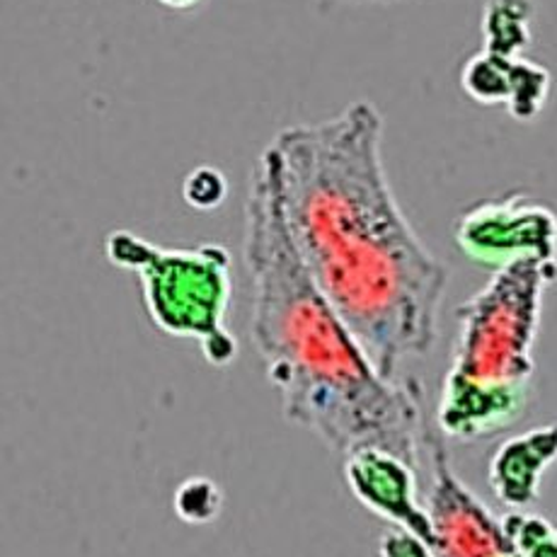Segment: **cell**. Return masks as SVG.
<instances>
[{"instance_id": "9a60e30c", "label": "cell", "mask_w": 557, "mask_h": 557, "mask_svg": "<svg viewBox=\"0 0 557 557\" xmlns=\"http://www.w3.org/2000/svg\"><path fill=\"white\" fill-rule=\"evenodd\" d=\"M156 3L165 5V8H170V10H189V8L199 5L201 0H156Z\"/></svg>"}, {"instance_id": "30bf717a", "label": "cell", "mask_w": 557, "mask_h": 557, "mask_svg": "<svg viewBox=\"0 0 557 557\" xmlns=\"http://www.w3.org/2000/svg\"><path fill=\"white\" fill-rule=\"evenodd\" d=\"M531 0H487L482 15L485 51L499 57H521L531 45Z\"/></svg>"}, {"instance_id": "6da1fadb", "label": "cell", "mask_w": 557, "mask_h": 557, "mask_svg": "<svg viewBox=\"0 0 557 557\" xmlns=\"http://www.w3.org/2000/svg\"><path fill=\"white\" fill-rule=\"evenodd\" d=\"M383 128L379 107L355 100L323 122L284 126L270 146L308 272L383 376L403 379L436 345L448 272L395 199Z\"/></svg>"}, {"instance_id": "7a4b0ae2", "label": "cell", "mask_w": 557, "mask_h": 557, "mask_svg": "<svg viewBox=\"0 0 557 557\" xmlns=\"http://www.w3.org/2000/svg\"><path fill=\"white\" fill-rule=\"evenodd\" d=\"M243 257L252 286L250 337L286 420L342 458L376 446L420 468L430 434L422 383L383 376L308 272L286 221L272 146L250 177Z\"/></svg>"}, {"instance_id": "277c9868", "label": "cell", "mask_w": 557, "mask_h": 557, "mask_svg": "<svg viewBox=\"0 0 557 557\" xmlns=\"http://www.w3.org/2000/svg\"><path fill=\"white\" fill-rule=\"evenodd\" d=\"M557 282V262L519 260L456 310L458 337L446 383L473 388L531 391L543 304Z\"/></svg>"}, {"instance_id": "5b68a950", "label": "cell", "mask_w": 557, "mask_h": 557, "mask_svg": "<svg viewBox=\"0 0 557 557\" xmlns=\"http://www.w3.org/2000/svg\"><path fill=\"white\" fill-rule=\"evenodd\" d=\"M456 245L468 260L502 270L519 260L557 262V213L529 195L478 201L456 221Z\"/></svg>"}, {"instance_id": "ba28073f", "label": "cell", "mask_w": 557, "mask_h": 557, "mask_svg": "<svg viewBox=\"0 0 557 557\" xmlns=\"http://www.w3.org/2000/svg\"><path fill=\"white\" fill-rule=\"evenodd\" d=\"M460 85L473 100L507 104L513 120L531 122L548 102L553 76L548 69L523 57H499L482 49L463 66Z\"/></svg>"}, {"instance_id": "8992f818", "label": "cell", "mask_w": 557, "mask_h": 557, "mask_svg": "<svg viewBox=\"0 0 557 557\" xmlns=\"http://www.w3.org/2000/svg\"><path fill=\"white\" fill-rule=\"evenodd\" d=\"M432 463V485L426 511L432 519L434 557H502L513 553L505 517H495L448 460L446 446L436 434H426Z\"/></svg>"}, {"instance_id": "7c38bea8", "label": "cell", "mask_w": 557, "mask_h": 557, "mask_svg": "<svg viewBox=\"0 0 557 557\" xmlns=\"http://www.w3.org/2000/svg\"><path fill=\"white\" fill-rule=\"evenodd\" d=\"M221 492L211 480L191 478L175 492V511L187 523H209L219 517Z\"/></svg>"}, {"instance_id": "3957f363", "label": "cell", "mask_w": 557, "mask_h": 557, "mask_svg": "<svg viewBox=\"0 0 557 557\" xmlns=\"http://www.w3.org/2000/svg\"><path fill=\"white\" fill-rule=\"evenodd\" d=\"M104 257L138 278L146 313L160 332L197 342L213 369L231 367L238 357V339L226 325L231 252L221 243L165 248L120 228L104 238Z\"/></svg>"}, {"instance_id": "8fae6325", "label": "cell", "mask_w": 557, "mask_h": 557, "mask_svg": "<svg viewBox=\"0 0 557 557\" xmlns=\"http://www.w3.org/2000/svg\"><path fill=\"white\" fill-rule=\"evenodd\" d=\"M505 527L521 557H557V523L533 511H509Z\"/></svg>"}, {"instance_id": "9c48e42d", "label": "cell", "mask_w": 557, "mask_h": 557, "mask_svg": "<svg viewBox=\"0 0 557 557\" xmlns=\"http://www.w3.org/2000/svg\"><path fill=\"white\" fill-rule=\"evenodd\" d=\"M557 463V422L513 434L497 446L487 466L492 495L509 511H527L541 497V485Z\"/></svg>"}, {"instance_id": "5bb4252c", "label": "cell", "mask_w": 557, "mask_h": 557, "mask_svg": "<svg viewBox=\"0 0 557 557\" xmlns=\"http://www.w3.org/2000/svg\"><path fill=\"white\" fill-rule=\"evenodd\" d=\"M379 557H434V550L417 535L391 529L381 535Z\"/></svg>"}, {"instance_id": "e0dca14e", "label": "cell", "mask_w": 557, "mask_h": 557, "mask_svg": "<svg viewBox=\"0 0 557 557\" xmlns=\"http://www.w3.org/2000/svg\"><path fill=\"white\" fill-rule=\"evenodd\" d=\"M502 557H521L517 550H513V553H507V555H502Z\"/></svg>"}, {"instance_id": "4fadbf2b", "label": "cell", "mask_w": 557, "mask_h": 557, "mask_svg": "<svg viewBox=\"0 0 557 557\" xmlns=\"http://www.w3.org/2000/svg\"><path fill=\"white\" fill-rule=\"evenodd\" d=\"M226 191H228L226 177H223L221 170L211 165H201L197 170H191L185 180V187H182L185 201L191 209H199V211L221 207V201L226 199Z\"/></svg>"}, {"instance_id": "2e32d148", "label": "cell", "mask_w": 557, "mask_h": 557, "mask_svg": "<svg viewBox=\"0 0 557 557\" xmlns=\"http://www.w3.org/2000/svg\"><path fill=\"white\" fill-rule=\"evenodd\" d=\"M351 5H393V3H405V0H345Z\"/></svg>"}, {"instance_id": "52a82bcc", "label": "cell", "mask_w": 557, "mask_h": 557, "mask_svg": "<svg viewBox=\"0 0 557 557\" xmlns=\"http://www.w3.org/2000/svg\"><path fill=\"white\" fill-rule=\"evenodd\" d=\"M417 470L405 458L376 446L345 456V482L351 497L393 523V529L412 533L432 548V519L417 495Z\"/></svg>"}]
</instances>
